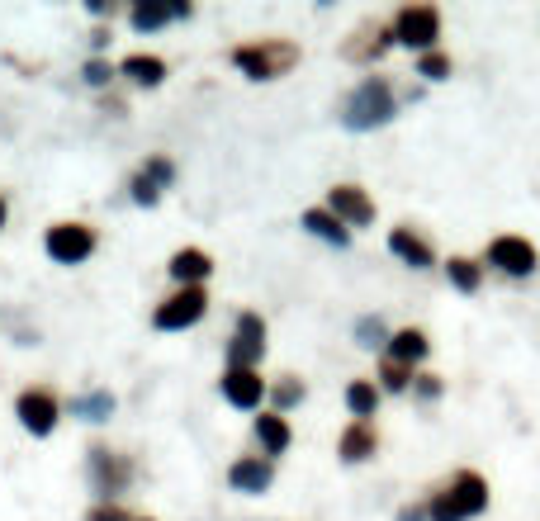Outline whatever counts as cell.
Listing matches in <instances>:
<instances>
[{
	"instance_id": "3957f363",
	"label": "cell",
	"mask_w": 540,
	"mask_h": 521,
	"mask_svg": "<svg viewBox=\"0 0 540 521\" xmlns=\"http://www.w3.org/2000/svg\"><path fill=\"white\" fill-rule=\"evenodd\" d=\"M294 48L289 43H252V48H237L233 62L242 72L252 76V81H270V76H280L285 67H294Z\"/></svg>"
},
{
	"instance_id": "7402d4cb",
	"label": "cell",
	"mask_w": 540,
	"mask_h": 521,
	"mask_svg": "<svg viewBox=\"0 0 540 521\" xmlns=\"http://www.w3.org/2000/svg\"><path fill=\"white\" fill-rule=\"evenodd\" d=\"M375 403H379V394H375V384H365V379H356L351 389H346V408L365 422V417L375 413Z\"/></svg>"
},
{
	"instance_id": "836d02e7",
	"label": "cell",
	"mask_w": 540,
	"mask_h": 521,
	"mask_svg": "<svg viewBox=\"0 0 540 521\" xmlns=\"http://www.w3.org/2000/svg\"><path fill=\"white\" fill-rule=\"evenodd\" d=\"M398 521H427V507H403V512H398Z\"/></svg>"
},
{
	"instance_id": "30bf717a",
	"label": "cell",
	"mask_w": 540,
	"mask_h": 521,
	"mask_svg": "<svg viewBox=\"0 0 540 521\" xmlns=\"http://www.w3.org/2000/svg\"><path fill=\"white\" fill-rule=\"evenodd\" d=\"M223 398H228L233 408H256V403L266 398V379L256 375V370H228V375H223Z\"/></svg>"
},
{
	"instance_id": "9c48e42d",
	"label": "cell",
	"mask_w": 540,
	"mask_h": 521,
	"mask_svg": "<svg viewBox=\"0 0 540 521\" xmlns=\"http://www.w3.org/2000/svg\"><path fill=\"white\" fill-rule=\"evenodd\" d=\"M19 422H24V427H29L34 436H48L57 427V398L43 394V389L19 394Z\"/></svg>"
},
{
	"instance_id": "52a82bcc",
	"label": "cell",
	"mask_w": 540,
	"mask_h": 521,
	"mask_svg": "<svg viewBox=\"0 0 540 521\" xmlns=\"http://www.w3.org/2000/svg\"><path fill=\"white\" fill-rule=\"evenodd\" d=\"M488 266H498L503 275H531L536 270V247L526 237H493L488 242Z\"/></svg>"
},
{
	"instance_id": "e0dca14e",
	"label": "cell",
	"mask_w": 540,
	"mask_h": 521,
	"mask_svg": "<svg viewBox=\"0 0 540 521\" xmlns=\"http://www.w3.org/2000/svg\"><path fill=\"white\" fill-rule=\"evenodd\" d=\"M209 256L204 252H195V247H190V252H176L171 256V275H176L180 285H195V280H204V275H209Z\"/></svg>"
},
{
	"instance_id": "603a6c76",
	"label": "cell",
	"mask_w": 540,
	"mask_h": 521,
	"mask_svg": "<svg viewBox=\"0 0 540 521\" xmlns=\"http://www.w3.org/2000/svg\"><path fill=\"white\" fill-rule=\"evenodd\" d=\"M427 521H469L465 517V507H460V498H455V493H436L432 503H427Z\"/></svg>"
},
{
	"instance_id": "8992f818",
	"label": "cell",
	"mask_w": 540,
	"mask_h": 521,
	"mask_svg": "<svg viewBox=\"0 0 540 521\" xmlns=\"http://www.w3.org/2000/svg\"><path fill=\"white\" fill-rule=\"evenodd\" d=\"M261 351H266V327H261L256 313H242L237 318V337L228 346V370H252L261 360Z\"/></svg>"
},
{
	"instance_id": "e575fe53",
	"label": "cell",
	"mask_w": 540,
	"mask_h": 521,
	"mask_svg": "<svg viewBox=\"0 0 540 521\" xmlns=\"http://www.w3.org/2000/svg\"><path fill=\"white\" fill-rule=\"evenodd\" d=\"M90 521H119V512L114 507H100V512H90Z\"/></svg>"
},
{
	"instance_id": "277c9868",
	"label": "cell",
	"mask_w": 540,
	"mask_h": 521,
	"mask_svg": "<svg viewBox=\"0 0 540 521\" xmlns=\"http://www.w3.org/2000/svg\"><path fill=\"white\" fill-rule=\"evenodd\" d=\"M204 308H209L204 289H199V285H185L180 294H171V299L157 308V318H152V323L162 327V332H180V327L199 323V318H204Z\"/></svg>"
},
{
	"instance_id": "f1b7e54d",
	"label": "cell",
	"mask_w": 540,
	"mask_h": 521,
	"mask_svg": "<svg viewBox=\"0 0 540 521\" xmlns=\"http://www.w3.org/2000/svg\"><path fill=\"white\" fill-rule=\"evenodd\" d=\"M299 398H304V384H294V379L275 389V403H280V408H289V403H299Z\"/></svg>"
},
{
	"instance_id": "d590c367",
	"label": "cell",
	"mask_w": 540,
	"mask_h": 521,
	"mask_svg": "<svg viewBox=\"0 0 540 521\" xmlns=\"http://www.w3.org/2000/svg\"><path fill=\"white\" fill-rule=\"evenodd\" d=\"M0 223H5V199H0Z\"/></svg>"
},
{
	"instance_id": "f546056e",
	"label": "cell",
	"mask_w": 540,
	"mask_h": 521,
	"mask_svg": "<svg viewBox=\"0 0 540 521\" xmlns=\"http://www.w3.org/2000/svg\"><path fill=\"white\" fill-rule=\"evenodd\" d=\"M157 195H162V190H157V185H152V180H147V176H138V180H133V199H138V204H152V199H157Z\"/></svg>"
},
{
	"instance_id": "9a60e30c",
	"label": "cell",
	"mask_w": 540,
	"mask_h": 521,
	"mask_svg": "<svg viewBox=\"0 0 540 521\" xmlns=\"http://www.w3.org/2000/svg\"><path fill=\"white\" fill-rule=\"evenodd\" d=\"M304 228H308V233H318L323 242H332V247H346V242H351L346 223H342L337 214H327V209H308V214H304Z\"/></svg>"
},
{
	"instance_id": "d6a6232c",
	"label": "cell",
	"mask_w": 540,
	"mask_h": 521,
	"mask_svg": "<svg viewBox=\"0 0 540 521\" xmlns=\"http://www.w3.org/2000/svg\"><path fill=\"white\" fill-rule=\"evenodd\" d=\"M417 394H422V398H436V394H441V384H436L432 375H422V384H417Z\"/></svg>"
},
{
	"instance_id": "83f0119b",
	"label": "cell",
	"mask_w": 540,
	"mask_h": 521,
	"mask_svg": "<svg viewBox=\"0 0 540 521\" xmlns=\"http://www.w3.org/2000/svg\"><path fill=\"white\" fill-rule=\"evenodd\" d=\"M356 337H360V346H379V342H384V327H379V318H360Z\"/></svg>"
},
{
	"instance_id": "7a4b0ae2",
	"label": "cell",
	"mask_w": 540,
	"mask_h": 521,
	"mask_svg": "<svg viewBox=\"0 0 540 521\" xmlns=\"http://www.w3.org/2000/svg\"><path fill=\"white\" fill-rule=\"evenodd\" d=\"M436 34H441V15L432 5H403L394 19V38L403 48H417V53H436Z\"/></svg>"
},
{
	"instance_id": "7c38bea8",
	"label": "cell",
	"mask_w": 540,
	"mask_h": 521,
	"mask_svg": "<svg viewBox=\"0 0 540 521\" xmlns=\"http://www.w3.org/2000/svg\"><path fill=\"white\" fill-rule=\"evenodd\" d=\"M450 493L460 498V507H465V517H479L488 507V484H484V474H455V484H450Z\"/></svg>"
},
{
	"instance_id": "1f68e13d",
	"label": "cell",
	"mask_w": 540,
	"mask_h": 521,
	"mask_svg": "<svg viewBox=\"0 0 540 521\" xmlns=\"http://www.w3.org/2000/svg\"><path fill=\"white\" fill-rule=\"evenodd\" d=\"M86 81H90V86H105V81H109V67H105V62H90V67H86Z\"/></svg>"
},
{
	"instance_id": "6da1fadb",
	"label": "cell",
	"mask_w": 540,
	"mask_h": 521,
	"mask_svg": "<svg viewBox=\"0 0 540 521\" xmlns=\"http://www.w3.org/2000/svg\"><path fill=\"white\" fill-rule=\"evenodd\" d=\"M346 128H379L394 119V90L384 76H370V81H360L351 90V100H346Z\"/></svg>"
},
{
	"instance_id": "8fae6325",
	"label": "cell",
	"mask_w": 540,
	"mask_h": 521,
	"mask_svg": "<svg viewBox=\"0 0 540 521\" xmlns=\"http://www.w3.org/2000/svg\"><path fill=\"white\" fill-rule=\"evenodd\" d=\"M389 252L398 256V261H408L413 270H427V266H436V252L422 242V237L413 233V228H394L389 233Z\"/></svg>"
},
{
	"instance_id": "2e32d148",
	"label": "cell",
	"mask_w": 540,
	"mask_h": 521,
	"mask_svg": "<svg viewBox=\"0 0 540 521\" xmlns=\"http://www.w3.org/2000/svg\"><path fill=\"white\" fill-rule=\"evenodd\" d=\"M256 441L266 446V455H285L289 450V422L280 413L256 417Z\"/></svg>"
},
{
	"instance_id": "ba28073f",
	"label": "cell",
	"mask_w": 540,
	"mask_h": 521,
	"mask_svg": "<svg viewBox=\"0 0 540 521\" xmlns=\"http://www.w3.org/2000/svg\"><path fill=\"white\" fill-rule=\"evenodd\" d=\"M327 214H337L346 228H370V223H375V204H370V195L356 190V185H337V190L327 195Z\"/></svg>"
},
{
	"instance_id": "4316f807",
	"label": "cell",
	"mask_w": 540,
	"mask_h": 521,
	"mask_svg": "<svg viewBox=\"0 0 540 521\" xmlns=\"http://www.w3.org/2000/svg\"><path fill=\"white\" fill-rule=\"evenodd\" d=\"M379 379H384V389H394V394H403V389L413 384V379H408V365H394V360H384Z\"/></svg>"
},
{
	"instance_id": "d4e9b609",
	"label": "cell",
	"mask_w": 540,
	"mask_h": 521,
	"mask_svg": "<svg viewBox=\"0 0 540 521\" xmlns=\"http://www.w3.org/2000/svg\"><path fill=\"white\" fill-rule=\"evenodd\" d=\"M417 76H427V81H446V76H450V57L446 53H422Z\"/></svg>"
},
{
	"instance_id": "d6986e66",
	"label": "cell",
	"mask_w": 540,
	"mask_h": 521,
	"mask_svg": "<svg viewBox=\"0 0 540 521\" xmlns=\"http://www.w3.org/2000/svg\"><path fill=\"white\" fill-rule=\"evenodd\" d=\"M190 15V5H138L133 10V29H162L166 19Z\"/></svg>"
},
{
	"instance_id": "5bb4252c",
	"label": "cell",
	"mask_w": 540,
	"mask_h": 521,
	"mask_svg": "<svg viewBox=\"0 0 540 521\" xmlns=\"http://www.w3.org/2000/svg\"><path fill=\"white\" fill-rule=\"evenodd\" d=\"M228 479H233V488H242V493H266L270 488V465L266 460H237V465L228 469Z\"/></svg>"
},
{
	"instance_id": "ffe728a7",
	"label": "cell",
	"mask_w": 540,
	"mask_h": 521,
	"mask_svg": "<svg viewBox=\"0 0 540 521\" xmlns=\"http://www.w3.org/2000/svg\"><path fill=\"white\" fill-rule=\"evenodd\" d=\"M124 76H133L138 86H162V76H166V67H162V57H128L124 62Z\"/></svg>"
},
{
	"instance_id": "4dcf8cb0",
	"label": "cell",
	"mask_w": 540,
	"mask_h": 521,
	"mask_svg": "<svg viewBox=\"0 0 540 521\" xmlns=\"http://www.w3.org/2000/svg\"><path fill=\"white\" fill-rule=\"evenodd\" d=\"M143 176L152 180V185H166V180H171V162H147Z\"/></svg>"
},
{
	"instance_id": "ac0fdd59",
	"label": "cell",
	"mask_w": 540,
	"mask_h": 521,
	"mask_svg": "<svg viewBox=\"0 0 540 521\" xmlns=\"http://www.w3.org/2000/svg\"><path fill=\"white\" fill-rule=\"evenodd\" d=\"M365 455H375V432L365 422H351L342 432V460H365Z\"/></svg>"
},
{
	"instance_id": "4fadbf2b",
	"label": "cell",
	"mask_w": 540,
	"mask_h": 521,
	"mask_svg": "<svg viewBox=\"0 0 540 521\" xmlns=\"http://www.w3.org/2000/svg\"><path fill=\"white\" fill-rule=\"evenodd\" d=\"M427 351H432V342H427L417 327H403V332L389 337V360H394V365H417Z\"/></svg>"
},
{
	"instance_id": "44dd1931",
	"label": "cell",
	"mask_w": 540,
	"mask_h": 521,
	"mask_svg": "<svg viewBox=\"0 0 540 521\" xmlns=\"http://www.w3.org/2000/svg\"><path fill=\"white\" fill-rule=\"evenodd\" d=\"M446 275H450V285L460 289V294H474V289L484 285V270L474 266V261H465V256L446 261Z\"/></svg>"
},
{
	"instance_id": "484cf974",
	"label": "cell",
	"mask_w": 540,
	"mask_h": 521,
	"mask_svg": "<svg viewBox=\"0 0 540 521\" xmlns=\"http://www.w3.org/2000/svg\"><path fill=\"white\" fill-rule=\"evenodd\" d=\"M95 474L100 479H109V493H119V484H124V465H114V460H105V450H95Z\"/></svg>"
},
{
	"instance_id": "5b68a950",
	"label": "cell",
	"mask_w": 540,
	"mask_h": 521,
	"mask_svg": "<svg viewBox=\"0 0 540 521\" xmlns=\"http://www.w3.org/2000/svg\"><path fill=\"white\" fill-rule=\"evenodd\" d=\"M90 252H95V233H90L86 223H57L53 233H48V256L62 261V266H76Z\"/></svg>"
},
{
	"instance_id": "cb8c5ba5",
	"label": "cell",
	"mask_w": 540,
	"mask_h": 521,
	"mask_svg": "<svg viewBox=\"0 0 540 521\" xmlns=\"http://www.w3.org/2000/svg\"><path fill=\"white\" fill-rule=\"evenodd\" d=\"M72 413L90 417V422H105V417L114 413V398H109V394H90V398H76V403H72Z\"/></svg>"
}]
</instances>
